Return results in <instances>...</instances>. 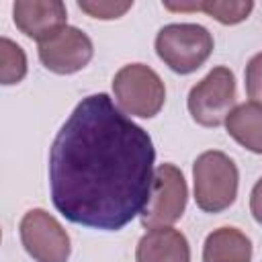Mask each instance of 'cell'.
Listing matches in <instances>:
<instances>
[{"mask_svg":"<svg viewBox=\"0 0 262 262\" xmlns=\"http://www.w3.org/2000/svg\"><path fill=\"white\" fill-rule=\"evenodd\" d=\"M213 35L196 23H170L156 35L158 57L176 74L196 72L213 53Z\"/></svg>","mask_w":262,"mask_h":262,"instance_id":"cell-3","label":"cell"},{"mask_svg":"<svg viewBox=\"0 0 262 262\" xmlns=\"http://www.w3.org/2000/svg\"><path fill=\"white\" fill-rule=\"evenodd\" d=\"M199 10L219 20L221 25H237L254 10L252 0H207L199 2Z\"/></svg>","mask_w":262,"mask_h":262,"instance_id":"cell-14","label":"cell"},{"mask_svg":"<svg viewBox=\"0 0 262 262\" xmlns=\"http://www.w3.org/2000/svg\"><path fill=\"white\" fill-rule=\"evenodd\" d=\"M156 149L108 94L82 98L49 147V190L68 221L119 231L141 215L154 182Z\"/></svg>","mask_w":262,"mask_h":262,"instance_id":"cell-1","label":"cell"},{"mask_svg":"<svg viewBox=\"0 0 262 262\" xmlns=\"http://www.w3.org/2000/svg\"><path fill=\"white\" fill-rule=\"evenodd\" d=\"M246 92L254 102L262 104V51L252 55L246 66Z\"/></svg>","mask_w":262,"mask_h":262,"instance_id":"cell-16","label":"cell"},{"mask_svg":"<svg viewBox=\"0 0 262 262\" xmlns=\"http://www.w3.org/2000/svg\"><path fill=\"white\" fill-rule=\"evenodd\" d=\"M203 262H252V242L237 227L213 229L203 244Z\"/></svg>","mask_w":262,"mask_h":262,"instance_id":"cell-11","label":"cell"},{"mask_svg":"<svg viewBox=\"0 0 262 262\" xmlns=\"http://www.w3.org/2000/svg\"><path fill=\"white\" fill-rule=\"evenodd\" d=\"M133 2L125 0V2H113V0H80L78 8L82 12H86L92 18H100V20H113L123 16L127 10H131Z\"/></svg>","mask_w":262,"mask_h":262,"instance_id":"cell-15","label":"cell"},{"mask_svg":"<svg viewBox=\"0 0 262 262\" xmlns=\"http://www.w3.org/2000/svg\"><path fill=\"white\" fill-rule=\"evenodd\" d=\"M192 121L201 127H219L235 108V76L229 68H213L196 82L186 98Z\"/></svg>","mask_w":262,"mask_h":262,"instance_id":"cell-5","label":"cell"},{"mask_svg":"<svg viewBox=\"0 0 262 262\" xmlns=\"http://www.w3.org/2000/svg\"><path fill=\"white\" fill-rule=\"evenodd\" d=\"M20 242L35 262H68L72 242L61 223L45 209H31L23 215Z\"/></svg>","mask_w":262,"mask_h":262,"instance_id":"cell-7","label":"cell"},{"mask_svg":"<svg viewBox=\"0 0 262 262\" xmlns=\"http://www.w3.org/2000/svg\"><path fill=\"white\" fill-rule=\"evenodd\" d=\"M135 262H190L188 239L174 227H154L137 242Z\"/></svg>","mask_w":262,"mask_h":262,"instance_id":"cell-10","label":"cell"},{"mask_svg":"<svg viewBox=\"0 0 262 262\" xmlns=\"http://www.w3.org/2000/svg\"><path fill=\"white\" fill-rule=\"evenodd\" d=\"M27 76V55L18 43L8 37L0 39V82L4 86L18 84Z\"/></svg>","mask_w":262,"mask_h":262,"instance_id":"cell-13","label":"cell"},{"mask_svg":"<svg viewBox=\"0 0 262 262\" xmlns=\"http://www.w3.org/2000/svg\"><path fill=\"white\" fill-rule=\"evenodd\" d=\"M37 53L41 63L49 72L68 76L84 70L90 63L94 55V45L82 29L68 25L59 33H55L51 39L39 43Z\"/></svg>","mask_w":262,"mask_h":262,"instance_id":"cell-8","label":"cell"},{"mask_svg":"<svg viewBox=\"0 0 262 262\" xmlns=\"http://www.w3.org/2000/svg\"><path fill=\"white\" fill-rule=\"evenodd\" d=\"M188 186L184 174L174 164H160L154 172L149 199L141 211V225L147 229L170 227L176 223L186 209Z\"/></svg>","mask_w":262,"mask_h":262,"instance_id":"cell-6","label":"cell"},{"mask_svg":"<svg viewBox=\"0 0 262 262\" xmlns=\"http://www.w3.org/2000/svg\"><path fill=\"white\" fill-rule=\"evenodd\" d=\"M250 211H252V217L262 225V178L254 184L250 192Z\"/></svg>","mask_w":262,"mask_h":262,"instance_id":"cell-17","label":"cell"},{"mask_svg":"<svg viewBox=\"0 0 262 262\" xmlns=\"http://www.w3.org/2000/svg\"><path fill=\"white\" fill-rule=\"evenodd\" d=\"M12 18L16 29L43 43L68 27V10L61 0H16L12 4Z\"/></svg>","mask_w":262,"mask_h":262,"instance_id":"cell-9","label":"cell"},{"mask_svg":"<svg viewBox=\"0 0 262 262\" xmlns=\"http://www.w3.org/2000/svg\"><path fill=\"white\" fill-rule=\"evenodd\" d=\"M227 133L248 151L262 156V104L248 100L237 104L225 119Z\"/></svg>","mask_w":262,"mask_h":262,"instance_id":"cell-12","label":"cell"},{"mask_svg":"<svg viewBox=\"0 0 262 262\" xmlns=\"http://www.w3.org/2000/svg\"><path fill=\"white\" fill-rule=\"evenodd\" d=\"M192 180L194 203L205 213H221L229 209L237 196V166L219 149H209L196 156L192 164Z\"/></svg>","mask_w":262,"mask_h":262,"instance_id":"cell-2","label":"cell"},{"mask_svg":"<svg viewBox=\"0 0 262 262\" xmlns=\"http://www.w3.org/2000/svg\"><path fill=\"white\" fill-rule=\"evenodd\" d=\"M119 108L139 119L156 117L166 102V86L158 72L145 63H127L113 78Z\"/></svg>","mask_w":262,"mask_h":262,"instance_id":"cell-4","label":"cell"}]
</instances>
